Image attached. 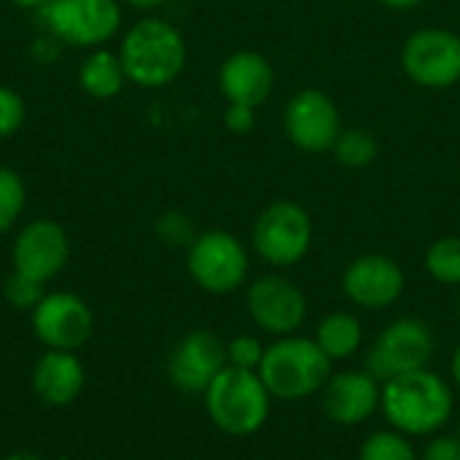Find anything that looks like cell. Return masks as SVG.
Returning <instances> with one entry per match:
<instances>
[{"instance_id": "1", "label": "cell", "mask_w": 460, "mask_h": 460, "mask_svg": "<svg viewBox=\"0 0 460 460\" xmlns=\"http://www.w3.org/2000/svg\"><path fill=\"white\" fill-rule=\"evenodd\" d=\"M380 412L388 429L410 439H431L456 418V388L431 369H418L383 383Z\"/></svg>"}, {"instance_id": "2", "label": "cell", "mask_w": 460, "mask_h": 460, "mask_svg": "<svg viewBox=\"0 0 460 460\" xmlns=\"http://www.w3.org/2000/svg\"><path fill=\"white\" fill-rule=\"evenodd\" d=\"M186 54L181 30L156 16L135 22L119 46L127 81L143 89H162L172 84L186 67Z\"/></svg>"}, {"instance_id": "3", "label": "cell", "mask_w": 460, "mask_h": 460, "mask_svg": "<svg viewBox=\"0 0 460 460\" xmlns=\"http://www.w3.org/2000/svg\"><path fill=\"white\" fill-rule=\"evenodd\" d=\"M334 375V361L318 348L315 340L288 334L267 345L259 377L272 399L305 402L318 396L326 380Z\"/></svg>"}, {"instance_id": "4", "label": "cell", "mask_w": 460, "mask_h": 460, "mask_svg": "<svg viewBox=\"0 0 460 460\" xmlns=\"http://www.w3.org/2000/svg\"><path fill=\"white\" fill-rule=\"evenodd\" d=\"M210 423L229 437H253L272 412V396L259 372L224 367L221 375L202 394Z\"/></svg>"}, {"instance_id": "5", "label": "cell", "mask_w": 460, "mask_h": 460, "mask_svg": "<svg viewBox=\"0 0 460 460\" xmlns=\"http://www.w3.org/2000/svg\"><path fill=\"white\" fill-rule=\"evenodd\" d=\"M434 353H437V337L426 321L396 318L367 348L364 369L375 375L380 383H388L394 377L429 369Z\"/></svg>"}, {"instance_id": "6", "label": "cell", "mask_w": 460, "mask_h": 460, "mask_svg": "<svg viewBox=\"0 0 460 460\" xmlns=\"http://www.w3.org/2000/svg\"><path fill=\"white\" fill-rule=\"evenodd\" d=\"M38 22L62 46L100 49L121 27L119 0H49L38 11Z\"/></svg>"}, {"instance_id": "7", "label": "cell", "mask_w": 460, "mask_h": 460, "mask_svg": "<svg viewBox=\"0 0 460 460\" xmlns=\"http://www.w3.org/2000/svg\"><path fill=\"white\" fill-rule=\"evenodd\" d=\"M186 270L191 280L216 296L237 291L251 270L245 245L224 229H210L194 237L186 248Z\"/></svg>"}, {"instance_id": "8", "label": "cell", "mask_w": 460, "mask_h": 460, "mask_svg": "<svg viewBox=\"0 0 460 460\" xmlns=\"http://www.w3.org/2000/svg\"><path fill=\"white\" fill-rule=\"evenodd\" d=\"M313 245V218L299 202L278 199L253 224V251L272 267L299 264Z\"/></svg>"}, {"instance_id": "9", "label": "cell", "mask_w": 460, "mask_h": 460, "mask_svg": "<svg viewBox=\"0 0 460 460\" xmlns=\"http://www.w3.org/2000/svg\"><path fill=\"white\" fill-rule=\"evenodd\" d=\"M35 340L46 350H78L92 340V307L73 291H51L30 313Z\"/></svg>"}, {"instance_id": "10", "label": "cell", "mask_w": 460, "mask_h": 460, "mask_svg": "<svg viewBox=\"0 0 460 460\" xmlns=\"http://www.w3.org/2000/svg\"><path fill=\"white\" fill-rule=\"evenodd\" d=\"M404 73L426 89H450L460 81V35L442 27L412 32L402 51Z\"/></svg>"}, {"instance_id": "11", "label": "cell", "mask_w": 460, "mask_h": 460, "mask_svg": "<svg viewBox=\"0 0 460 460\" xmlns=\"http://www.w3.org/2000/svg\"><path fill=\"white\" fill-rule=\"evenodd\" d=\"M251 321L272 337H288L307 321V296L286 275H261L245 291Z\"/></svg>"}, {"instance_id": "12", "label": "cell", "mask_w": 460, "mask_h": 460, "mask_svg": "<svg viewBox=\"0 0 460 460\" xmlns=\"http://www.w3.org/2000/svg\"><path fill=\"white\" fill-rule=\"evenodd\" d=\"M224 367H229L226 342L208 329H194L183 334L170 350L167 377L181 394L202 396Z\"/></svg>"}, {"instance_id": "13", "label": "cell", "mask_w": 460, "mask_h": 460, "mask_svg": "<svg viewBox=\"0 0 460 460\" xmlns=\"http://www.w3.org/2000/svg\"><path fill=\"white\" fill-rule=\"evenodd\" d=\"M283 127L288 140L310 154L332 151L340 132L342 119L334 100L321 89H302L296 92L283 113Z\"/></svg>"}, {"instance_id": "14", "label": "cell", "mask_w": 460, "mask_h": 460, "mask_svg": "<svg viewBox=\"0 0 460 460\" xmlns=\"http://www.w3.org/2000/svg\"><path fill=\"white\" fill-rule=\"evenodd\" d=\"M67 259H70L67 232L51 218H35L24 224L11 245L13 270L43 286L67 267Z\"/></svg>"}, {"instance_id": "15", "label": "cell", "mask_w": 460, "mask_h": 460, "mask_svg": "<svg viewBox=\"0 0 460 460\" xmlns=\"http://www.w3.org/2000/svg\"><path fill=\"white\" fill-rule=\"evenodd\" d=\"M326 420L342 429L364 426L380 412L383 383L367 369H345L326 380L318 394Z\"/></svg>"}, {"instance_id": "16", "label": "cell", "mask_w": 460, "mask_h": 460, "mask_svg": "<svg viewBox=\"0 0 460 460\" xmlns=\"http://www.w3.org/2000/svg\"><path fill=\"white\" fill-rule=\"evenodd\" d=\"M404 270L383 253H364L342 272V291L361 310H385L396 305L404 294Z\"/></svg>"}, {"instance_id": "17", "label": "cell", "mask_w": 460, "mask_h": 460, "mask_svg": "<svg viewBox=\"0 0 460 460\" xmlns=\"http://www.w3.org/2000/svg\"><path fill=\"white\" fill-rule=\"evenodd\" d=\"M218 86L229 102L259 108L272 94L275 70L259 51H234L218 70Z\"/></svg>"}, {"instance_id": "18", "label": "cell", "mask_w": 460, "mask_h": 460, "mask_svg": "<svg viewBox=\"0 0 460 460\" xmlns=\"http://www.w3.org/2000/svg\"><path fill=\"white\" fill-rule=\"evenodd\" d=\"M32 394L49 407L73 404L86 385L84 361L73 350H46L32 367Z\"/></svg>"}, {"instance_id": "19", "label": "cell", "mask_w": 460, "mask_h": 460, "mask_svg": "<svg viewBox=\"0 0 460 460\" xmlns=\"http://www.w3.org/2000/svg\"><path fill=\"white\" fill-rule=\"evenodd\" d=\"M78 84L94 100L116 97L127 84V73L119 59V51H108L102 46L92 49L78 67Z\"/></svg>"}, {"instance_id": "20", "label": "cell", "mask_w": 460, "mask_h": 460, "mask_svg": "<svg viewBox=\"0 0 460 460\" xmlns=\"http://www.w3.org/2000/svg\"><path fill=\"white\" fill-rule=\"evenodd\" d=\"M318 348L337 364V361H348L353 358L361 345H364V326L353 313L337 310L329 313L326 318H321V323L315 326V337Z\"/></svg>"}, {"instance_id": "21", "label": "cell", "mask_w": 460, "mask_h": 460, "mask_svg": "<svg viewBox=\"0 0 460 460\" xmlns=\"http://www.w3.org/2000/svg\"><path fill=\"white\" fill-rule=\"evenodd\" d=\"M358 460H420V453L415 450L410 437L394 429H383L364 439Z\"/></svg>"}, {"instance_id": "22", "label": "cell", "mask_w": 460, "mask_h": 460, "mask_svg": "<svg viewBox=\"0 0 460 460\" xmlns=\"http://www.w3.org/2000/svg\"><path fill=\"white\" fill-rule=\"evenodd\" d=\"M426 272L442 286H460V237H442L429 245Z\"/></svg>"}, {"instance_id": "23", "label": "cell", "mask_w": 460, "mask_h": 460, "mask_svg": "<svg viewBox=\"0 0 460 460\" xmlns=\"http://www.w3.org/2000/svg\"><path fill=\"white\" fill-rule=\"evenodd\" d=\"M332 151L340 164L350 170H361L377 159V140L364 129H342Z\"/></svg>"}, {"instance_id": "24", "label": "cell", "mask_w": 460, "mask_h": 460, "mask_svg": "<svg viewBox=\"0 0 460 460\" xmlns=\"http://www.w3.org/2000/svg\"><path fill=\"white\" fill-rule=\"evenodd\" d=\"M27 189L16 170L0 164V232H11L24 213Z\"/></svg>"}, {"instance_id": "25", "label": "cell", "mask_w": 460, "mask_h": 460, "mask_svg": "<svg viewBox=\"0 0 460 460\" xmlns=\"http://www.w3.org/2000/svg\"><path fill=\"white\" fill-rule=\"evenodd\" d=\"M43 283H38V280H32V278H27V275H22V272H16V270H11V275L5 278V283H3V296H5V302L13 307V310H27V313H32V307L43 299Z\"/></svg>"}, {"instance_id": "26", "label": "cell", "mask_w": 460, "mask_h": 460, "mask_svg": "<svg viewBox=\"0 0 460 460\" xmlns=\"http://www.w3.org/2000/svg\"><path fill=\"white\" fill-rule=\"evenodd\" d=\"M156 237L167 245V248H189L197 237L194 224L186 213L181 210H167L159 216L156 221Z\"/></svg>"}, {"instance_id": "27", "label": "cell", "mask_w": 460, "mask_h": 460, "mask_svg": "<svg viewBox=\"0 0 460 460\" xmlns=\"http://www.w3.org/2000/svg\"><path fill=\"white\" fill-rule=\"evenodd\" d=\"M267 345L253 337V334H240L234 340L226 342V364L234 369H248V372H259L261 358H264Z\"/></svg>"}, {"instance_id": "28", "label": "cell", "mask_w": 460, "mask_h": 460, "mask_svg": "<svg viewBox=\"0 0 460 460\" xmlns=\"http://www.w3.org/2000/svg\"><path fill=\"white\" fill-rule=\"evenodd\" d=\"M24 113H27V108H24L22 94L5 84H0V140L16 135L22 129Z\"/></svg>"}, {"instance_id": "29", "label": "cell", "mask_w": 460, "mask_h": 460, "mask_svg": "<svg viewBox=\"0 0 460 460\" xmlns=\"http://www.w3.org/2000/svg\"><path fill=\"white\" fill-rule=\"evenodd\" d=\"M420 460H460V439L456 434H437L420 450Z\"/></svg>"}, {"instance_id": "30", "label": "cell", "mask_w": 460, "mask_h": 460, "mask_svg": "<svg viewBox=\"0 0 460 460\" xmlns=\"http://www.w3.org/2000/svg\"><path fill=\"white\" fill-rule=\"evenodd\" d=\"M224 124H226V129L234 132V135H248V132L256 127V108L229 102V108H226V113H224Z\"/></svg>"}, {"instance_id": "31", "label": "cell", "mask_w": 460, "mask_h": 460, "mask_svg": "<svg viewBox=\"0 0 460 460\" xmlns=\"http://www.w3.org/2000/svg\"><path fill=\"white\" fill-rule=\"evenodd\" d=\"M59 40L54 38V35H43V38H35L32 40V57L38 59V62H43V65H49V62H54L57 59V54H59Z\"/></svg>"}, {"instance_id": "32", "label": "cell", "mask_w": 460, "mask_h": 460, "mask_svg": "<svg viewBox=\"0 0 460 460\" xmlns=\"http://www.w3.org/2000/svg\"><path fill=\"white\" fill-rule=\"evenodd\" d=\"M450 383H453L456 391H460V345L456 348L453 358H450Z\"/></svg>"}, {"instance_id": "33", "label": "cell", "mask_w": 460, "mask_h": 460, "mask_svg": "<svg viewBox=\"0 0 460 460\" xmlns=\"http://www.w3.org/2000/svg\"><path fill=\"white\" fill-rule=\"evenodd\" d=\"M385 8H394V11H410V8H418L423 0H380Z\"/></svg>"}, {"instance_id": "34", "label": "cell", "mask_w": 460, "mask_h": 460, "mask_svg": "<svg viewBox=\"0 0 460 460\" xmlns=\"http://www.w3.org/2000/svg\"><path fill=\"white\" fill-rule=\"evenodd\" d=\"M8 3L16 8H24V11H40L49 0H8Z\"/></svg>"}, {"instance_id": "35", "label": "cell", "mask_w": 460, "mask_h": 460, "mask_svg": "<svg viewBox=\"0 0 460 460\" xmlns=\"http://www.w3.org/2000/svg\"><path fill=\"white\" fill-rule=\"evenodd\" d=\"M127 5H132V8H140V11H148V8H159L164 0H124Z\"/></svg>"}, {"instance_id": "36", "label": "cell", "mask_w": 460, "mask_h": 460, "mask_svg": "<svg viewBox=\"0 0 460 460\" xmlns=\"http://www.w3.org/2000/svg\"><path fill=\"white\" fill-rule=\"evenodd\" d=\"M3 460H46V458H40V456H35V453H11V456H5Z\"/></svg>"}, {"instance_id": "37", "label": "cell", "mask_w": 460, "mask_h": 460, "mask_svg": "<svg viewBox=\"0 0 460 460\" xmlns=\"http://www.w3.org/2000/svg\"><path fill=\"white\" fill-rule=\"evenodd\" d=\"M456 437L460 439V418H458V423H456Z\"/></svg>"}, {"instance_id": "38", "label": "cell", "mask_w": 460, "mask_h": 460, "mask_svg": "<svg viewBox=\"0 0 460 460\" xmlns=\"http://www.w3.org/2000/svg\"><path fill=\"white\" fill-rule=\"evenodd\" d=\"M458 318H460V299H458Z\"/></svg>"}, {"instance_id": "39", "label": "cell", "mask_w": 460, "mask_h": 460, "mask_svg": "<svg viewBox=\"0 0 460 460\" xmlns=\"http://www.w3.org/2000/svg\"><path fill=\"white\" fill-rule=\"evenodd\" d=\"M57 460H67V458H57Z\"/></svg>"}]
</instances>
